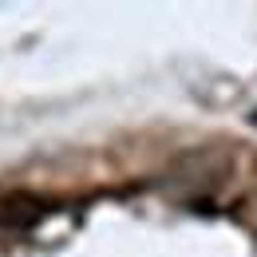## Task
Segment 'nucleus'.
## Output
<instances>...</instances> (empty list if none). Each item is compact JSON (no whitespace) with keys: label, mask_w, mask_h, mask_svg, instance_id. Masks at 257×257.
<instances>
[{"label":"nucleus","mask_w":257,"mask_h":257,"mask_svg":"<svg viewBox=\"0 0 257 257\" xmlns=\"http://www.w3.org/2000/svg\"><path fill=\"white\" fill-rule=\"evenodd\" d=\"M40 218H44V202L32 198V194H8V198H0V225L24 229V225H36Z\"/></svg>","instance_id":"f257e3e1"}]
</instances>
